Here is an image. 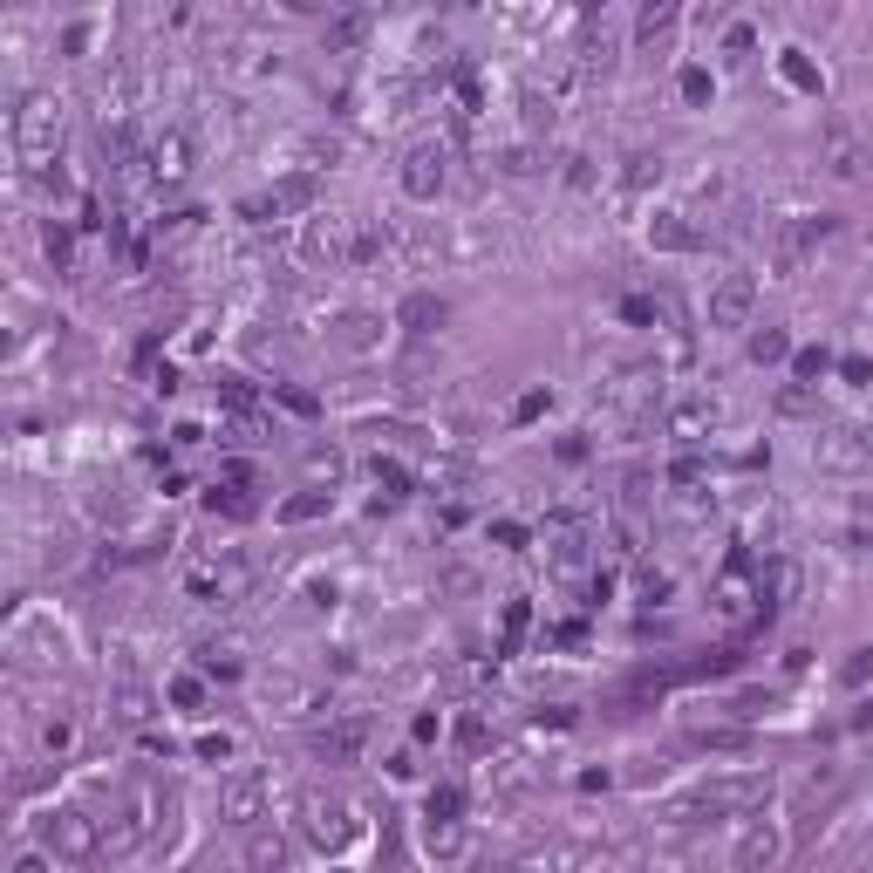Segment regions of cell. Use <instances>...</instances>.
<instances>
[{"mask_svg":"<svg viewBox=\"0 0 873 873\" xmlns=\"http://www.w3.org/2000/svg\"><path fill=\"white\" fill-rule=\"evenodd\" d=\"M280 403H287L294 417H314V396H307V389H287V382H280Z\"/></svg>","mask_w":873,"mask_h":873,"instance_id":"cell-46","label":"cell"},{"mask_svg":"<svg viewBox=\"0 0 873 873\" xmlns=\"http://www.w3.org/2000/svg\"><path fill=\"white\" fill-rule=\"evenodd\" d=\"M307 464V478H314V485H335V478H342L348 464H342V451H335V444H314V451L301 457Z\"/></svg>","mask_w":873,"mask_h":873,"instance_id":"cell-24","label":"cell"},{"mask_svg":"<svg viewBox=\"0 0 873 873\" xmlns=\"http://www.w3.org/2000/svg\"><path fill=\"white\" fill-rule=\"evenodd\" d=\"M362 744H369V723L362 717H342V723H328V730H314V758L321 764H355Z\"/></svg>","mask_w":873,"mask_h":873,"instance_id":"cell-11","label":"cell"},{"mask_svg":"<svg viewBox=\"0 0 873 873\" xmlns=\"http://www.w3.org/2000/svg\"><path fill=\"white\" fill-rule=\"evenodd\" d=\"M676 89H683V103H710V69H683Z\"/></svg>","mask_w":873,"mask_h":873,"instance_id":"cell-38","label":"cell"},{"mask_svg":"<svg viewBox=\"0 0 873 873\" xmlns=\"http://www.w3.org/2000/svg\"><path fill=\"white\" fill-rule=\"evenodd\" d=\"M648 485H655V478H648L642 464H635V471L621 478V512H642V505H648Z\"/></svg>","mask_w":873,"mask_h":873,"instance_id":"cell-31","label":"cell"},{"mask_svg":"<svg viewBox=\"0 0 873 873\" xmlns=\"http://www.w3.org/2000/svg\"><path fill=\"white\" fill-rule=\"evenodd\" d=\"M826 369H833V355H826V348H798V355H792V376L798 382H819Z\"/></svg>","mask_w":873,"mask_h":873,"instance_id":"cell-30","label":"cell"},{"mask_svg":"<svg viewBox=\"0 0 873 873\" xmlns=\"http://www.w3.org/2000/svg\"><path fill=\"white\" fill-rule=\"evenodd\" d=\"M792 594H798V567L792 560H764L758 567V621H771L778 608H792Z\"/></svg>","mask_w":873,"mask_h":873,"instance_id":"cell-14","label":"cell"},{"mask_svg":"<svg viewBox=\"0 0 873 873\" xmlns=\"http://www.w3.org/2000/svg\"><path fill=\"white\" fill-rule=\"evenodd\" d=\"M48 260L62 266V273L76 266V246H69V232H62V226H48Z\"/></svg>","mask_w":873,"mask_h":873,"instance_id":"cell-41","label":"cell"},{"mask_svg":"<svg viewBox=\"0 0 873 873\" xmlns=\"http://www.w3.org/2000/svg\"><path fill=\"white\" fill-rule=\"evenodd\" d=\"M655 307H662V301H648V294H628V301H621V321L648 328V321H655Z\"/></svg>","mask_w":873,"mask_h":873,"instance_id":"cell-40","label":"cell"},{"mask_svg":"<svg viewBox=\"0 0 873 873\" xmlns=\"http://www.w3.org/2000/svg\"><path fill=\"white\" fill-rule=\"evenodd\" d=\"M35 833H41V846L55 853V867H96V860H103V819H89L76 805L41 812Z\"/></svg>","mask_w":873,"mask_h":873,"instance_id":"cell-2","label":"cell"},{"mask_svg":"<svg viewBox=\"0 0 873 873\" xmlns=\"http://www.w3.org/2000/svg\"><path fill=\"white\" fill-rule=\"evenodd\" d=\"M751 362H792V335L785 328H751Z\"/></svg>","mask_w":873,"mask_h":873,"instance_id":"cell-22","label":"cell"},{"mask_svg":"<svg viewBox=\"0 0 873 873\" xmlns=\"http://www.w3.org/2000/svg\"><path fill=\"white\" fill-rule=\"evenodd\" d=\"M444 321H451V301H444V294H430V287H417V294H403V301H396V328H403V335H417V342H430Z\"/></svg>","mask_w":873,"mask_h":873,"instance_id":"cell-10","label":"cell"},{"mask_svg":"<svg viewBox=\"0 0 873 873\" xmlns=\"http://www.w3.org/2000/svg\"><path fill=\"white\" fill-rule=\"evenodd\" d=\"M867 35H873V28H867Z\"/></svg>","mask_w":873,"mask_h":873,"instance_id":"cell-50","label":"cell"},{"mask_svg":"<svg viewBox=\"0 0 873 873\" xmlns=\"http://www.w3.org/2000/svg\"><path fill=\"white\" fill-rule=\"evenodd\" d=\"M839 376H846V382H860V389H867V382H873V362H867V355H846V362H839Z\"/></svg>","mask_w":873,"mask_h":873,"instance_id":"cell-44","label":"cell"},{"mask_svg":"<svg viewBox=\"0 0 873 873\" xmlns=\"http://www.w3.org/2000/svg\"><path fill=\"white\" fill-rule=\"evenodd\" d=\"M212 389H219V403H226V410H239V417H253V410H260V396H253V382H246V376H219Z\"/></svg>","mask_w":873,"mask_h":873,"instance_id":"cell-25","label":"cell"},{"mask_svg":"<svg viewBox=\"0 0 873 873\" xmlns=\"http://www.w3.org/2000/svg\"><path fill=\"white\" fill-rule=\"evenodd\" d=\"M669 437H683V444H703L710 430H717V403L710 396H683V403H669Z\"/></svg>","mask_w":873,"mask_h":873,"instance_id":"cell-15","label":"cell"},{"mask_svg":"<svg viewBox=\"0 0 873 873\" xmlns=\"http://www.w3.org/2000/svg\"><path fill=\"white\" fill-rule=\"evenodd\" d=\"M526 621H532L526 601H512V608H505V635H498V655H519V642H526Z\"/></svg>","mask_w":873,"mask_h":873,"instance_id":"cell-29","label":"cell"},{"mask_svg":"<svg viewBox=\"0 0 873 873\" xmlns=\"http://www.w3.org/2000/svg\"><path fill=\"white\" fill-rule=\"evenodd\" d=\"M846 683H853V689L873 683V648H853V662H846Z\"/></svg>","mask_w":873,"mask_h":873,"instance_id":"cell-43","label":"cell"},{"mask_svg":"<svg viewBox=\"0 0 873 873\" xmlns=\"http://www.w3.org/2000/svg\"><path fill=\"white\" fill-rule=\"evenodd\" d=\"M62 103L48 96V89H35V96H21V110H14V157H21V171H48L55 164V151H62Z\"/></svg>","mask_w":873,"mask_h":873,"instance_id":"cell-1","label":"cell"},{"mask_svg":"<svg viewBox=\"0 0 873 873\" xmlns=\"http://www.w3.org/2000/svg\"><path fill=\"white\" fill-rule=\"evenodd\" d=\"M669 587H676L669 573H655V567L642 573V601H648V608H662V601H669Z\"/></svg>","mask_w":873,"mask_h":873,"instance_id":"cell-42","label":"cell"},{"mask_svg":"<svg viewBox=\"0 0 873 873\" xmlns=\"http://www.w3.org/2000/svg\"><path fill=\"white\" fill-rule=\"evenodd\" d=\"M758 314V280L751 273H723L710 287V328H751Z\"/></svg>","mask_w":873,"mask_h":873,"instance_id":"cell-9","label":"cell"},{"mask_svg":"<svg viewBox=\"0 0 873 873\" xmlns=\"http://www.w3.org/2000/svg\"><path fill=\"white\" fill-rule=\"evenodd\" d=\"M280 860H287V839L246 826V867H280Z\"/></svg>","mask_w":873,"mask_h":873,"instance_id":"cell-21","label":"cell"},{"mask_svg":"<svg viewBox=\"0 0 873 873\" xmlns=\"http://www.w3.org/2000/svg\"><path fill=\"white\" fill-rule=\"evenodd\" d=\"M369 471H376V485H389V498H403V492H410V471H403L396 457H376Z\"/></svg>","mask_w":873,"mask_h":873,"instance_id":"cell-33","label":"cell"},{"mask_svg":"<svg viewBox=\"0 0 873 873\" xmlns=\"http://www.w3.org/2000/svg\"><path fill=\"white\" fill-rule=\"evenodd\" d=\"M826 232H833V219H785L778 239H771V266L778 273H805V260L826 246Z\"/></svg>","mask_w":873,"mask_h":873,"instance_id":"cell-7","label":"cell"},{"mask_svg":"<svg viewBox=\"0 0 873 873\" xmlns=\"http://www.w3.org/2000/svg\"><path fill=\"white\" fill-rule=\"evenodd\" d=\"M328 342L342 348V355H369V348H382V321L376 314H342V321L328 328Z\"/></svg>","mask_w":873,"mask_h":873,"instance_id":"cell-18","label":"cell"},{"mask_svg":"<svg viewBox=\"0 0 873 873\" xmlns=\"http://www.w3.org/2000/svg\"><path fill=\"white\" fill-rule=\"evenodd\" d=\"M457 812H464V785H451V778H444V785H430L423 819H457Z\"/></svg>","mask_w":873,"mask_h":873,"instance_id":"cell-26","label":"cell"},{"mask_svg":"<svg viewBox=\"0 0 873 873\" xmlns=\"http://www.w3.org/2000/svg\"><path fill=\"white\" fill-rule=\"evenodd\" d=\"M116 723H123V730H144V723H151V689L144 683L116 689Z\"/></svg>","mask_w":873,"mask_h":873,"instance_id":"cell-20","label":"cell"},{"mask_svg":"<svg viewBox=\"0 0 873 873\" xmlns=\"http://www.w3.org/2000/svg\"><path fill=\"white\" fill-rule=\"evenodd\" d=\"M301 833L314 839L321 853H342V846H348V805L335 792H321V785L301 792Z\"/></svg>","mask_w":873,"mask_h":873,"instance_id":"cell-6","label":"cell"},{"mask_svg":"<svg viewBox=\"0 0 873 873\" xmlns=\"http://www.w3.org/2000/svg\"><path fill=\"white\" fill-rule=\"evenodd\" d=\"M778 853H785L778 826L751 819V826H744V839H737V853H730V867H737V873H764V867H778Z\"/></svg>","mask_w":873,"mask_h":873,"instance_id":"cell-12","label":"cell"},{"mask_svg":"<svg viewBox=\"0 0 873 873\" xmlns=\"http://www.w3.org/2000/svg\"><path fill=\"white\" fill-rule=\"evenodd\" d=\"M676 14H683V0H642V14H635V48H662V41L676 35Z\"/></svg>","mask_w":873,"mask_h":873,"instance_id":"cell-17","label":"cell"},{"mask_svg":"<svg viewBox=\"0 0 873 873\" xmlns=\"http://www.w3.org/2000/svg\"><path fill=\"white\" fill-rule=\"evenodd\" d=\"M751 48H758V35H751V28L737 21V28L723 35V62H751Z\"/></svg>","mask_w":873,"mask_h":873,"instance_id":"cell-35","label":"cell"},{"mask_svg":"<svg viewBox=\"0 0 873 873\" xmlns=\"http://www.w3.org/2000/svg\"><path fill=\"white\" fill-rule=\"evenodd\" d=\"M546 403H553L546 389H526V396L512 403V423H532V417H546Z\"/></svg>","mask_w":873,"mask_h":873,"instance_id":"cell-37","label":"cell"},{"mask_svg":"<svg viewBox=\"0 0 873 873\" xmlns=\"http://www.w3.org/2000/svg\"><path fill=\"white\" fill-rule=\"evenodd\" d=\"M812 464L819 471H867L873 437L867 430H846V423H826V430H812Z\"/></svg>","mask_w":873,"mask_h":873,"instance_id":"cell-5","label":"cell"},{"mask_svg":"<svg viewBox=\"0 0 873 873\" xmlns=\"http://www.w3.org/2000/svg\"><path fill=\"white\" fill-rule=\"evenodd\" d=\"M69 737H76L69 723H48V730H41V744H48V751H69Z\"/></svg>","mask_w":873,"mask_h":873,"instance_id":"cell-49","label":"cell"},{"mask_svg":"<svg viewBox=\"0 0 873 873\" xmlns=\"http://www.w3.org/2000/svg\"><path fill=\"white\" fill-rule=\"evenodd\" d=\"M198 758H212V764L232 758V737H226V730H219V737H198Z\"/></svg>","mask_w":873,"mask_h":873,"instance_id":"cell-47","label":"cell"},{"mask_svg":"<svg viewBox=\"0 0 873 873\" xmlns=\"http://www.w3.org/2000/svg\"><path fill=\"white\" fill-rule=\"evenodd\" d=\"M764 792H771V778L764 771H737V778H717V785H703L696 798H683L676 805V819H730V812H751V805H764Z\"/></svg>","mask_w":873,"mask_h":873,"instance_id":"cell-3","label":"cell"},{"mask_svg":"<svg viewBox=\"0 0 873 873\" xmlns=\"http://www.w3.org/2000/svg\"><path fill=\"white\" fill-rule=\"evenodd\" d=\"M648 246H655V253H696V246H703V232L689 226V212L655 205V219H648Z\"/></svg>","mask_w":873,"mask_h":873,"instance_id":"cell-13","label":"cell"},{"mask_svg":"<svg viewBox=\"0 0 873 873\" xmlns=\"http://www.w3.org/2000/svg\"><path fill=\"white\" fill-rule=\"evenodd\" d=\"M307 253H314V260H342V253H348V246H342V219L307 226Z\"/></svg>","mask_w":873,"mask_h":873,"instance_id":"cell-23","label":"cell"},{"mask_svg":"<svg viewBox=\"0 0 873 873\" xmlns=\"http://www.w3.org/2000/svg\"><path fill=\"white\" fill-rule=\"evenodd\" d=\"M457 744H464V751H485V723L464 717V723H457Z\"/></svg>","mask_w":873,"mask_h":873,"instance_id":"cell-45","label":"cell"},{"mask_svg":"<svg viewBox=\"0 0 873 873\" xmlns=\"http://www.w3.org/2000/svg\"><path fill=\"white\" fill-rule=\"evenodd\" d=\"M546 546H553V567H580L587 560V519H573V512H553L546 519Z\"/></svg>","mask_w":873,"mask_h":873,"instance_id":"cell-16","label":"cell"},{"mask_svg":"<svg viewBox=\"0 0 873 873\" xmlns=\"http://www.w3.org/2000/svg\"><path fill=\"white\" fill-rule=\"evenodd\" d=\"M321 512H328V492H301V498L280 505V526H307V519H321Z\"/></svg>","mask_w":873,"mask_h":873,"instance_id":"cell-28","label":"cell"},{"mask_svg":"<svg viewBox=\"0 0 873 873\" xmlns=\"http://www.w3.org/2000/svg\"><path fill=\"white\" fill-rule=\"evenodd\" d=\"M171 703H178V710H198V703H205V683H198V676H178V683H171Z\"/></svg>","mask_w":873,"mask_h":873,"instance_id":"cell-39","label":"cell"},{"mask_svg":"<svg viewBox=\"0 0 873 873\" xmlns=\"http://www.w3.org/2000/svg\"><path fill=\"white\" fill-rule=\"evenodd\" d=\"M778 76L792 82L798 96H826V76L812 69V55H805V48H785V55H778Z\"/></svg>","mask_w":873,"mask_h":873,"instance_id":"cell-19","label":"cell"},{"mask_svg":"<svg viewBox=\"0 0 873 873\" xmlns=\"http://www.w3.org/2000/svg\"><path fill=\"white\" fill-rule=\"evenodd\" d=\"M157 178H185V137H164V144H157Z\"/></svg>","mask_w":873,"mask_h":873,"instance_id":"cell-32","label":"cell"},{"mask_svg":"<svg viewBox=\"0 0 873 873\" xmlns=\"http://www.w3.org/2000/svg\"><path fill=\"white\" fill-rule=\"evenodd\" d=\"M219 819H226L232 833H246V826H260L266 819V778L260 771H232L226 792H219Z\"/></svg>","mask_w":873,"mask_h":873,"instance_id":"cell-8","label":"cell"},{"mask_svg":"<svg viewBox=\"0 0 873 873\" xmlns=\"http://www.w3.org/2000/svg\"><path fill=\"white\" fill-rule=\"evenodd\" d=\"M212 512H226V519H253V498L239 492V485H226V492H212Z\"/></svg>","mask_w":873,"mask_h":873,"instance_id":"cell-34","label":"cell"},{"mask_svg":"<svg viewBox=\"0 0 873 873\" xmlns=\"http://www.w3.org/2000/svg\"><path fill=\"white\" fill-rule=\"evenodd\" d=\"M198 662H205V676H219V683H232V676H239V662H232V648H205Z\"/></svg>","mask_w":873,"mask_h":873,"instance_id":"cell-36","label":"cell"},{"mask_svg":"<svg viewBox=\"0 0 873 873\" xmlns=\"http://www.w3.org/2000/svg\"><path fill=\"white\" fill-rule=\"evenodd\" d=\"M621 178H628V191H648L662 178V151H628V171H621Z\"/></svg>","mask_w":873,"mask_h":873,"instance_id":"cell-27","label":"cell"},{"mask_svg":"<svg viewBox=\"0 0 873 873\" xmlns=\"http://www.w3.org/2000/svg\"><path fill=\"white\" fill-rule=\"evenodd\" d=\"M492 539H498V546H526V526H519V519H498Z\"/></svg>","mask_w":873,"mask_h":873,"instance_id":"cell-48","label":"cell"},{"mask_svg":"<svg viewBox=\"0 0 873 873\" xmlns=\"http://www.w3.org/2000/svg\"><path fill=\"white\" fill-rule=\"evenodd\" d=\"M396 185H403V198H417V205H437V191L451 185V144H437V137H417V144L403 151V171H396Z\"/></svg>","mask_w":873,"mask_h":873,"instance_id":"cell-4","label":"cell"}]
</instances>
